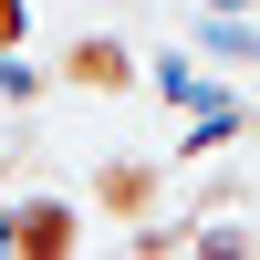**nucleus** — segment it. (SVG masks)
I'll list each match as a JSON object with an SVG mask.
<instances>
[{
  "label": "nucleus",
  "mask_w": 260,
  "mask_h": 260,
  "mask_svg": "<svg viewBox=\"0 0 260 260\" xmlns=\"http://www.w3.org/2000/svg\"><path fill=\"white\" fill-rule=\"evenodd\" d=\"M146 208H167V167H156V156H104V167H94V219L146 229Z\"/></svg>",
  "instance_id": "nucleus-2"
},
{
  "label": "nucleus",
  "mask_w": 260,
  "mask_h": 260,
  "mask_svg": "<svg viewBox=\"0 0 260 260\" xmlns=\"http://www.w3.org/2000/svg\"><path fill=\"white\" fill-rule=\"evenodd\" d=\"M94 229H83V208L73 198H21V208H0V250L11 260H73Z\"/></svg>",
  "instance_id": "nucleus-1"
},
{
  "label": "nucleus",
  "mask_w": 260,
  "mask_h": 260,
  "mask_svg": "<svg viewBox=\"0 0 260 260\" xmlns=\"http://www.w3.org/2000/svg\"><path fill=\"white\" fill-rule=\"evenodd\" d=\"M73 94H136V52L125 42H104V31H83V42H62V62H52Z\"/></svg>",
  "instance_id": "nucleus-3"
},
{
  "label": "nucleus",
  "mask_w": 260,
  "mask_h": 260,
  "mask_svg": "<svg viewBox=\"0 0 260 260\" xmlns=\"http://www.w3.org/2000/svg\"><path fill=\"white\" fill-rule=\"evenodd\" d=\"M31 42V0H0V52H21Z\"/></svg>",
  "instance_id": "nucleus-4"
}]
</instances>
